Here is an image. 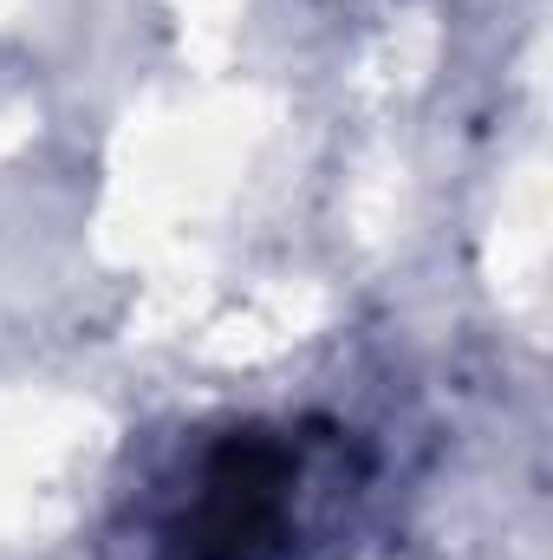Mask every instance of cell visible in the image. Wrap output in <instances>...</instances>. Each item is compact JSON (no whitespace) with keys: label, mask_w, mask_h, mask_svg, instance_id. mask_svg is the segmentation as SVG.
I'll return each mask as SVG.
<instances>
[{"label":"cell","mask_w":553,"mask_h":560,"mask_svg":"<svg viewBox=\"0 0 553 560\" xmlns=\"http://www.w3.org/2000/svg\"><path fill=\"white\" fill-rule=\"evenodd\" d=\"M365 489L352 430L319 418H248L209 430L156 482V560H306L339 535Z\"/></svg>","instance_id":"cell-1"}]
</instances>
